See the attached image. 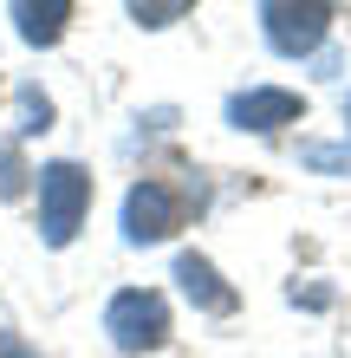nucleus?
<instances>
[{
    "instance_id": "obj_2",
    "label": "nucleus",
    "mask_w": 351,
    "mask_h": 358,
    "mask_svg": "<svg viewBox=\"0 0 351 358\" xmlns=\"http://www.w3.org/2000/svg\"><path fill=\"white\" fill-rule=\"evenodd\" d=\"M260 27H267V46L286 52V59H306L332 27V0H260Z\"/></svg>"
},
{
    "instance_id": "obj_8",
    "label": "nucleus",
    "mask_w": 351,
    "mask_h": 358,
    "mask_svg": "<svg viewBox=\"0 0 351 358\" xmlns=\"http://www.w3.org/2000/svg\"><path fill=\"white\" fill-rule=\"evenodd\" d=\"M195 0H130V13H137V27H170V20H182Z\"/></svg>"
},
{
    "instance_id": "obj_11",
    "label": "nucleus",
    "mask_w": 351,
    "mask_h": 358,
    "mask_svg": "<svg viewBox=\"0 0 351 358\" xmlns=\"http://www.w3.org/2000/svg\"><path fill=\"white\" fill-rule=\"evenodd\" d=\"M0 189H7V196L20 189V163H13V150H0Z\"/></svg>"
},
{
    "instance_id": "obj_10",
    "label": "nucleus",
    "mask_w": 351,
    "mask_h": 358,
    "mask_svg": "<svg viewBox=\"0 0 351 358\" xmlns=\"http://www.w3.org/2000/svg\"><path fill=\"white\" fill-rule=\"evenodd\" d=\"M313 170H351V150H306Z\"/></svg>"
},
{
    "instance_id": "obj_3",
    "label": "nucleus",
    "mask_w": 351,
    "mask_h": 358,
    "mask_svg": "<svg viewBox=\"0 0 351 358\" xmlns=\"http://www.w3.org/2000/svg\"><path fill=\"white\" fill-rule=\"evenodd\" d=\"M105 332L117 339V352H156L163 332H170V313H163L156 293L130 287V293H117V300L105 306Z\"/></svg>"
},
{
    "instance_id": "obj_6",
    "label": "nucleus",
    "mask_w": 351,
    "mask_h": 358,
    "mask_svg": "<svg viewBox=\"0 0 351 358\" xmlns=\"http://www.w3.org/2000/svg\"><path fill=\"white\" fill-rule=\"evenodd\" d=\"M176 280H182V293H189L202 313H234V287H221V273L202 255H182L176 261Z\"/></svg>"
},
{
    "instance_id": "obj_7",
    "label": "nucleus",
    "mask_w": 351,
    "mask_h": 358,
    "mask_svg": "<svg viewBox=\"0 0 351 358\" xmlns=\"http://www.w3.org/2000/svg\"><path fill=\"white\" fill-rule=\"evenodd\" d=\"M13 20H20L27 46H59V33L72 20V0H13Z\"/></svg>"
},
{
    "instance_id": "obj_12",
    "label": "nucleus",
    "mask_w": 351,
    "mask_h": 358,
    "mask_svg": "<svg viewBox=\"0 0 351 358\" xmlns=\"http://www.w3.org/2000/svg\"><path fill=\"white\" fill-rule=\"evenodd\" d=\"M0 358H33V345L13 339V332H0Z\"/></svg>"
},
{
    "instance_id": "obj_5",
    "label": "nucleus",
    "mask_w": 351,
    "mask_h": 358,
    "mask_svg": "<svg viewBox=\"0 0 351 358\" xmlns=\"http://www.w3.org/2000/svg\"><path fill=\"white\" fill-rule=\"evenodd\" d=\"M293 117H299V98L274 92V85L228 98V124H241V131H280V124H293Z\"/></svg>"
},
{
    "instance_id": "obj_9",
    "label": "nucleus",
    "mask_w": 351,
    "mask_h": 358,
    "mask_svg": "<svg viewBox=\"0 0 351 358\" xmlns=\"http://www.w3.org/2000/svg\"><path fill=\"white\" fill-rule=\"evenodd\" d=\"M46 117H52V104L39 98L33 85H20V131H46Z\"/></svg>"
},
{
    "instance_id": "obj_13",
    "label": "nucleus",
    "mask_w": 351,
    "mask_h": 358,
    "mask_svg": "<svg viewBox=\"0 0 351 358\" xmlns=\"http://www.w3.org/2000/svg\"><path fill=\"white\" fill-rule=\"evenodd\" d=\"M345 124H351V98H345Z\"/></svg>"
},
{
    "instance_id": "obj_1",
    "label": "nucleus",
    "mask_w": 351,
    "mask_h": 358,
    "mask_svg": "<svg viewBox=\"0 0 351 358\" xmlns=\"http://www.w3.org/2000/svg\"><path fill=\"white\" fill-rule=\"evenodd\" d=\"M85 208H91V176L78 163H46L39 170V235H46V248H66L85 222Z\"/></svg>"
},
{
    "instance_id": "obj_4",
    "label": "nucleus",
    "mask_w": 351,
    "mask_h": 358,
    "mask_svg": "<svg viewBox=\"0 0 351 358\" xmlns=\"http://www.w3.org/2000/svg\"><path fill=\"white\" fill-rule=\"evenodd\" d=\"M176 196L163 182H137L130 196H124V241H163L176 228Z\"/></svg>"
}]
</instances>
